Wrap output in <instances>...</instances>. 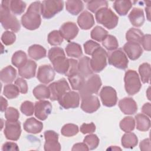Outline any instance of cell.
Here are the masks:
<instances>
[{
  "mask_svg": "<svg viewBox=\"0 0 151 151\" xmlns=\"http://www.w3.org/2000/svg\"><path fill=\"white\" fill-rule=\"evenodd\" d=\"M41 6L40 1H35L30 4L27 12L21 17V24L29 30H35L39 28L41 22Z\"/></svg>",
  "mask_w": 151,
  "mask_h": 151,
  "instance_id": "obj_1",
  "label": "cell"
},
{
  "mask_svg": "<svg viewBox=\"0 0 151 151\" xmlns=\"http://www.w3.org/2000/svg\"><path fill=\"white\" fill-rule=\"evenodd\" d=\"M48 57L55 71L65 74L70 66V60L65 57L64 51L60 47H52L48 51Z\"/></svg>",
  "mask_w": 151,
  "mask_h": 151,
  "instance_id": "obj_2",
  "label": "cell"
},
{
  "mask_svg": "<svg viewBox=\"0 0 151 151\" xmlns=\"http://www.w3.org/2000/svg\"><path fill=\"white\" fill-rule=\"evenodd\" d=\"M9 1H2L1 5L0 20L2 26L5 29H10L14 32L20 30V24L14 15L11 13L9 7Z\"/></svg>",
  "mask_w": 151,
  "mask_h": 151,
  "instance_id": "obj_3",
  "label": "cell"
},
{
  "mask_svg": "<svg viewBox=\"0 0 151 151\" xmlns=\"http://www.w3.org/2000/svg\"><path fill=\"white\" fill-rule=\"evenodd\" d=\"M96 19L99 24L109 29L114 28L119 21L118 17L107 7L101 8L96 13Z\"/></svg>",
  "mask_w": 151,
  "mask_h": 151,
  "instance_id": "obj_4",
  "label": "cell"
},
{
  "mask_svg": "<svg viewBox=\"0 0 151 151\" xmlns=\"http://www.w3.org/2000/svg\"><path fill=\"white\" fill-rule=\"evenodd\" d=\"M101 86V81L97 74H92L85 80L81 88L78 90L81 98L87 96L97 94Z\"/></svg>",
  "mask_w": 151,
  "mask_h": 151,
  "instance_id": "obj_5",
  "label": "cell"
},
{
  "mask_svg": "<svg viewBox=\"0 0 151 151\" xmlns=\"http://www.w3.org/2000/svg\"><path fill=\"white\" fill-rule=\"evenodd\" d=\"M124 88L126 93L132 96L138 93L142 87L141 82L137 73L132 70H129L125 73Z\"/></svg>",
  "mask_w": 151,
  "mask_h": 151,
  "instance_id": "obj_6",
  "label": "cell"
},
{
  "mask_svg": "<svg viewBox=\"0 0 151 151\" xmlns=\"http://www.w3.org/2000/svg\"><path fill=\"white\" fill-rule=\"evenodd\" d=\"M64 6L63 1L47 0L41 3V14L45 19H50L62 11Z\"/></svg>",
  "mask_w": 151,
  "mask_h": 151,
  "instance_id": "obj_7",
  "label": "cell"
},
{
  "mask_svg": "<svg viewBox=\"0 0 151 151\" xmlns=\"http://www.w3.org/2000/svg\"><path fill=\"white\" fill-rule=\"evenodd\" d=\"M90 59V67L93 71L99 73L107 65V53L102 47H100L92 54Z\"/></svg>",
  "mask_w": 151,
  "mask_h": 151,
  "instance_id": "obj_8",
  "label": "cell"
},
{
  "mask_svg": "<svg viewBox=\"0 0 151 151\" xmlns=\"http://www.w3.org/2000/svg\"><path fill=\"white\" fill-rule=\"evenodd\" d=\"M50 91V99L52 101L58 100L65 93L70 91L69 85L65 78H61L48 86Z\"/></svg>",
  "mask_w": 151,
  "mask_h": 151,
  "instance_id": "obj_9",
  "label": "cell"
},
{
  "mask_svg": "<svg viewBox=\"0 0 151 151\" xmlns=\"http://www.w3.org/2000/svg\"><path fill=\"white\" fill-rule=\"evenodd\" d=\"M109 63L119 69L124 70L127 67L129 61L124 51L122 49L114 50L108 55Z\"/></svg>",
  "mask_w": 151,
  "mask_h": 151,
  "instance_id": "obj_10",
  "label": "cell"
},
{
  "mask_svg": "<svg viewBox=\"0 0 151 151\" xmlns=\"http://www.w3.org/2000/svg\"><path fill=\"white\" fill-rule=\"evenodd\" d=\"M58 101L65 109L77 108L80 104V94L77 92L70 90L65 93Z\"/></svg>",
  "mask_w": 151,
  "mask_h": 151,
  "instance_id": "obj_11",
  "label": "cell"
},
{
  "mask_svg": "<svg viewBox=\"0 0 151 151\" xmlns=\"http://www.w3.org/2000/svg\"><path fill=\"white\" fill-rule=\"evenodd\" d=\"M100 97L103 104L106 107L114 106L117 101V93L110 86L103 87L100 92Z\"/></svg>",
  "mask_w": 151,
  "mask_h": 151,
  "instance_id": "obj_12",
  "label": "cell"
},
{
  "mask_svg": "<svg viewBox=\"0 0 151 151\" xmlns=\"http://www.w3.org/2000/svg\"><path fill=\"white\" fill-rule=\"evenodd\" d=\"M5 137L10 140H18L21 133V123L19 121L5 122V127L4 132Z\"/></svg>",
  "mask_w": 151,
  "mask_h": 151,
  "instance_id": "obj_13",
  "label": "cell"
},
{
  "mask_svg": "<svg viewBox=\"0 0 151 151\" xmlns=\"http://www.w3.org/2000/svg\"><path fill=\"white\" fill-rule=\"evenodd\" d=\"M45 142L44 150L45 151H58L61 150L60 144L58 143V134L53 130H47L44 132Z\"/></svg>",
  "mask_w": 151,
  "mask_h": 151,
  "instance_id": "obj_14",
  "label": "cell"
},
{
  "mask_svg": "<svg viewBox=\"0 0 151 151\" xmlns=\"http://www.w3.org/2000/svg\"><path fill=\"white\" fill-rule=\"evenodd\" d=\"M51 110L52 105L48 101L41 100L35 103V116L41 120H45L51 113Z\"/></svg>",
  "mask_w": 151,
  "mask_h": 151,
  "instance_id": "obj_15",
  "label": "cell"
},
{
  "mask_svg": "<svg viewBox=\"0 0 151 151\" xmlns=\"http://www.w3.org/2000/svg\"><path fill=\"white\" fill-rule=\"evenodd\" d=\"M100 106V101L96 96L89 95L81 98V109L86 113H92L97 111Z\"/></svg>",
  "mask_w": 151,
  "mask_h": 151,
  "instance_id": "obj_16",
  "label": "cell"
},
{
  "mask_svg": "<svg viewBox=\"0 0 151 151\" xmlns=\"http://www.w3.org/2000/svg\"><path fill=\"white\" fill-rule=\"evenodd\" d=\"M55 74V70L50 65H42L38 69L37 77L41 83L48 84L54 80Z\"/></svg>",
  "mask_w": 151,
  "mask_h": 151,
  "instance_id": "obj_17",
  "label": "cell"
},
{
  "mask_svg": "<svg viewBox=\"0 0 151 151\" xmlns=\"http://www.w3.org/2000/svg\"><path fill=\"white\" fill-rule=\"evenodd\" d=\"M78 28L73 22H67L64 23L60 28L61 36L65 40L70 41L73 40L78 33Z\"/></svg>",
  "mask_w": 151,
  "mask_h": 151,
  "instance_id": "obj_18",
  "label": "cell"
},
{
  "mask_svg": "<svg viewBox=\"0 0 151 151\" xmlns=\"http://www.w3.org/2000/svg\"><path fill=\"white\" fill-rule=\"evenodd\" d=\"M123 50L132 60H137L143 53V50L140 44L133 42H126L123 46Z\"/></svg>",
  "mask_w": 151,
  "mask_h": 151,
  "instance_id": "obj_19",
  "label": "cell"
},
{
  "mask_svg": "<svg viewBox=\"0 0 151 151\" xmlns=\"http://www.w3.org/2000/svg\"><path fill=\"white\" fill-rule=\"evenodd\" d=\"M119 107L124 114H133L137 111L136 101L130 97H125L119 101Z\"/></svg>",
  "mask_w": 151,
  "mask_h": 151,
  "instance_id": "obj_20",
  "label": "cell"
},
{
  "mask_svg": "<svg viewBox=\"0 0 151 151\" xmlns=\"http://www.w3.org/2000/svg\"><path fill=\"white\" fill-rule=\"evenodd\" d=\"M37 64L31 60H28L27 63L21 67L18 68L19 75L27 79L34 77L35 75Z\"/></svg>",
  "mask_w": 151,
  "mask_h": 151,
  "instance_id": "obj_21",
  "label": "cell"
},
{
  "mask_svg": "<svg viewBox=\"0 0 151 151\" xmlns=\"http://www.w3.org/2000/svg\"><path fill=\"white\" fill-rule=\"evenodd\" d=\"M77 23L81 29L85 30L89 29L94 25L93 15L90 12L84 11L78 16Z\"/></svg>",
  "mask_w": 151,
  "mask_h": 151,
  "instance_id": "obj_22",
  "label": "cell"
},
{
  "mask_svg": "<svg viewBox=\"0 0 151 151\" xmlns=\"http://www.w3.org/2000/svg\"><path fill=\"white\" fill-rule=\"evenodd\" d=\"M24 129L29 133L37 134L43 129V124L34 117L27 119L23 124Z\"/></svg>",
  "mask_w": 151,
  "mask_h": 151,
  "instance_id": "obj_23",
  "label": "cell"
},
{
  "mask_svg": "<svg viewBox=\"0 0 151 151\" xmlns=\"http://www.w3.org/2000/svg\"><path fill=\"white\" fill-rule=\"evenodd\" d=\"M128 17L131 24L136 27H141L145 22L143 11L139 8H133Z\"/></svg>",
  "mask_w": 151,
  "mask_h": 151,
  "instance_id": "obj_24",
  "label": "cell"
},
{
  "mask_svg": "<svg viewBox=\"0 0 151 151\" xmlns=\"http://www.w3.org/2000/svg\"><path fill=\"white\" fill-rule=\"evenodd\" d=\"M78 72L86 78L92 75L93 71L90 67V58L88 57H83L78 61Z\"/></svg>",
  "mask_w": 151,
  "mask_h": 151,
  "instance_id": "obj_25",
  "label": "cell"
},
{
  "mask_svg": "<svg viewBox=\"0 0 151 151\" xmlns=\"http://www.w3.org/2000/svg\"><path fill=\"white\" fill-rule=\"evenodd\" d=\"M28 52L29 57L35 60L44 58L47 55L46 50L42 46L38 44L31 45L28 50Z\"/></svg>",
  "mask_w": 151,
  "mask_h": 151,
  "instance_id": "obj_26",
  "label": "cell"
},
{
  "mask_svg": "<svg viewBox=\"0 0 151 151\" xmlns=\"http://www.w3.org/2000/svg\"><path fill=\"white\" fill-rule=\"evenodd\" d=\"M16 75V70L13 67L8 65L1 71V80L4 83L10 84L15 80Z\"/></svg>",
  "mask_w": 151,
  "mask_h": 151,
  "instance_id": "obj_27",
  "label": "cell"
},
{
  "mask_svg": "<svg viewBox=\"0 0 151 151\" xmlns=\"http://www.w3.org/2000/svg\"><path fill=\"white\" fill-rule=\"evenodd\" d=\"M132 6V2L129 0L115 1L113 8L118 14L121 16L126 15Z\"/></svg>",
  "mask_w": 151,
  "mask_h": 151,
  "instance_id": "obj_28",
  "label": "cell"
},
{
  "mask_svg": "<svg viewBox=\"0 0 151 151\" xmlns=\"http://www.w3.org/2000/svg\"><path fill=\"white\" fill-rule=\"evenodd\" d=\"M122 145L127 149H132L138 143V139L136 135L132 132L124 133L121 139Z\"/></svg>",
  "mask_w": 151,
  "mask_h": 151,
  "instance_id": "obj_29",
  "label": "cell"
},
{
  "mask_svg": "<svg viewBox=\"0 0 151 151\" xmlns=\"http://www.w3.org/2000/svg\"><path fill=\"white\" fill-rule=\"evenodd\" d=\"M136 129L141 132L147 131L150 127V120L149 117L144 114H137L135 116Z\"/></svg>",
  "mask_w": 151,
  "mask_h": 151,
  "instance_id": "obj_30",
  "label": "cell"
},
{
  "mask_svg": "<svg viewBox=\"0 0 151 151\" xmlns=\"http://www.w3.org/2000/svg\"><path fill=\"white\" fill-rule=\"evenodd\" d=\"M65 8L69 13L77 15L83 9L84 5L80 0H68L65 2Z\"/></svg>",
  "mask_w": 151,
  "mask_h": 151,
  "instance_id": "obj_31",
  "label": "cell"
},
{
  "mask_svg": "<svg viewBox=\"0 0 151 151\" xmlns=\"http://www.w3.org/2000/svg\"><path fill=\"white\" fill-rule=\"evenodd\" d=\"M65 52L68 57L79 58L83 55V51L80 44L71 42L65 47Z\"/></svg>",
  "mask_w": 151,
  "mask_h": 151,
  "instance_id": "obj_32",
  "label": "cell"
},
{
  "mask_svg": "<svg viewBox=\"0 0 151 151\" xmlns=\"http://www.w3.org/2000/svg\"><path fill=\"white\" fill-rule=\"evenodd\" d=\"M143 32L137 28H132L126 34V38L128 42H133L140 44L143 38Z\"/></svg>",
  "mask_w": 151,
  "mask_h": 151,
  "instance_id": "obj_33",
  "label": "cell"
},
{
  "mask_svg": "<svg viewBox=\"0 0 151 151\" xmlns=\"http://www.w3.org/2000/svg\"><path fill=\"white\" fill-rule=\"evenodd\" d=\"M28 61L27 54L25 52L21 50L17 51L14 52L12 57V64L17 68H20L23 66Z\"/></svg>",
  "mask_w": 151,
  "mask_h": 151,
  "instance_id": "obj_34",
  "label": "cell"
},
{
  "mask_svg": "<svg viewBox=\"0 0 151 151\" xmlns=\"http://www.w3.org/2000/svg\"><path fill=\"white\" fill-rule=\"evenodd\" d=\"M68 78L72 88L75 90H79L85 81V78L79 72L68 77Z\"/></svg>",
  "mask_w": 151,
  "mask_h": 151,
  "instance_id": "obj_35",
  "label": "cell"
},
{
  "mask_svg": "<svg viewBox=\"0 0 151 151\" xmlns=\"http://www.w3.org/2000/svg\"><path fill=\"white\" fill-rule=\"evenodd\" d=\"M33 94L34 97L38 100H43L48 99L50 97V91L48 87L45 85L40 84L36 86L33 90Z\"/></svg>",
  "mask_w": 151,
  "mask_h": 151,
  "instance_id": "obj_36",
  "label": "cell"
},
{
  "mask_svg": "<svg viewBox=\"0 0 151 151\" xmlns=\"http://www.w3.org/2000/svg\"><path fill=\"white\" fill-rule=\"evenodd\" d=\"M26 5V3L21 0H11L9 2V9L15 15H21L23 13Z\"/></svg>",
  "mask_w": 151,
  "mask_h": 151,
  "instance_id": "obj_37",
  "label": "cell"
},
{
  "mask_svg": "<svg viewBox=\"0 0 151 151\" xmlns=\"http://www.w3.org/2000/svg\"><path fill=\"white\" fill-rule=\"evenodd\" d=\"M108 35V32L100 26H96L91 31V38L98 42H102Z\"/></svg>",
  "mask_w": 151,
  "mask_h": 151,
  "instance_id": "obj_38",
  "label": "cell"
},
{
  "mask_svg": "<svg viewBox=\"0 0 151 151\" xmlns=\"http://www.w3.org/2000/svg\"><path fill=\"white\" fill-rule=\"evenodd\" d=\"M139 73L143 83H148L150 80V65L149 63H144L140 65Z\"/></svg>",
  "mask_w": 151,
  "mask_h": 151,
  "instance_id": "obj_39",
  "label": "cell"
},
{
  "mask_svg": "<svg viewBox=\"0 0 151 151\" xmlns=\"http://www.w3.org/2000/svg\"><path fill=\"white\" fill-rule=\"evenodd\" d=\"M120 129L125 132L133 131L135 127L134 119L130 116L125 117L120 122Z\"/></svg>",
  "mask_w": 151,
  "mask_h": 151,
  "instance_id": "obj_40",
  "label": "cell"
},
{
  "mask_svg": "<svg viewBox=\"0 0 151 151\" xmlns=\"http://www.w3.org/2000/svg\"><path fill=\"white\" fill-rule=\"evenodd\" d=\"M19 90L15 84H8L5 86L4 88L3 94L9 99H12L17 97L19 96Z\"/></svg>",
  "mask_w": 151,
  "mask_h": 151,
  "instance_id": "obj_41",
  "label": "cell"
},
{
  "mask_svg": "<svg viewBox=\"0 0 151 151\" xmlns=\"http://www.w3.org/2000/svg\"><path fill=\"white\" fill-rule=\"evenodd\" d=\"M102 45L109 51H114L119 47L117 38L111 35H108L102 41Z\"/></svg>",
  "mask_w": 151,
  "mask_h": 151,
  "instance_id": "obj_42",
  "label": "cell"
},
{
  "mask_svg": "<svg viewBox=\"0 0 151 151\" xmlns=\"http://www.w3.org/2000/svg\"><path fill=\"white\" fill-rule=\"evenodd\" d=\"M108 6V3L106 1L97 0V1H90L87 2V7L88 10L93 13H96L99 9L103 8H107Z\"/></svg>",
  "mask_w": 151,
  "mask_h": 151,
  "instance_id": "obj_43",
  "label": "cell"
},
{
  "mask_svg": "<svg viewBox=\"0 0 151 151\" xmlns=\"http://www.w3.org/2000/svg\"><path fill=\"white\" fill-rule=\"evenodd\" d=\"M48 42L51 45H60L63 42V37L59 31L54 30L48 35Z\"/></svg>",
  "mask_w": 151,
  "mask_h": 151,
  "instance_id": "obj_44",
  "label": "cell"
},
{
  "mask_svg": "<svg viewBox=\"0 0 151 151\" xmlns=\"http://www.w3.org/2000/svg\"><path fill=\"white\" fill-rule=\"evenodd\" d=\"M78 126L72 123H68L64 125L61 130V134L66 137H71L75 136L78 133Z\"/></svg>",
  "mask_w": 151,
  "mask_h": 151,
  "instance_id": "obj_45",
  "label": "cell"
},
{
  "mask_svg": "<svg viewBox=\"0 0 151 151\" xmlns=\"http://www.w3.org/2000/svg\"><path fill=\"white\" fill-rule=\"evenodd\" d=\"M83 142L86 144L89 150H94L97 147L99 144V139L97 135L91 134L86 136Z\"/></svg>",
  "mask_w": 151,
  "mask_h": 151,
  "instance_id": "obj_46",
  "label": "cell"
},
{
  "mask_svg": "<svg viewBox=\"0 0 151 151\" xmlns=\"http://www.w3.org/2000/svg\"><path fill=\"white\" fill-rule=\"evenodd\" d=\"M35 106L33 103L30 101H24L20 107V110L21 112L27 116H32L34 112Z\"/></svg>",
  "mask_w": 151,
  "mask_h": 151,
  "instance_id": "obj_47",
  "label": "cell"
},
{
  "mask_svg": "<svg viewBox=\"0 0 151 151\" xmlns=\"http://www.w3.org/2000/svg\"><path fill=\"white\" fill-rule=\"evenodd\" d=\"M5 117L6 120L8 121H18L19 117V113L17 109L12 107H9L5 110Z\"/></svg>",
  "mask_w": 151,
  "mask_h": 151,
  "instance_id": "obj_48",
  "label": "cell"
},
{
  "mask_svg": "<svg viewBox=\"0 0 151 151\" xmlns=\"http://www.w3.org/2000/svg\"><path fill=\"white\" fill-rule=\"evenodd\" d=\"M16 40V35L14 32L6 31H5L1 36V41L5 45L12 44Z\"/></svg>",
  "mask_w": 151,
  "mask_h": 151,
  "instance_id": "obj_49",
  "label": "cell"
},
{
  "mask_svg": "<svg viewBox=\"0 0 151 151\" xmlns=\"http://www.w3.org/2000/svg\"><path fill=\"white\" fill-rule=\"evenodd\" d=\"M100 47V45L99 43L93 40H88L84 44V49L85 53L88 55H92L95 50Z\"/></svg>",
  "mask_w": 151,
  "mask_h": 151,
  "instance_id": "obj_50",
  "label": "cell"
},
{
  "mask_svg": "<svg viewBox=\"0 0 151 151\" xmlns=\"http://www.w3.org/2000/svg\"><path fill=\"white\" fill-rule=\"evenodd\" d=\"M15 84L18 88L19 92L22 94H26L28 91V85L27 81L22 78H18L15 81Z\"/></svg>",
  "mask_w": 151,
  "mask_h": 151,
  "instance_id": "obj_51",
  "label": "cell"
},
{
  "mask_svg": "<svg viewBox=\"0 0 151 151\" xmlns=\"http://www.w3.org/2000/svg\"><path fill=\"white\" fill-rule=\"evenodd\" d=\"M70 60V66L69 68L65 74L67 77H69L77 72H78V61L72 59V58H69Z\"/></svg>",
  "mask_w": 151,
  "mask_h": 151,
  "instance_id": "obj_52",
  "label": "cell"
},
{
  "mask_svg": "<svg viewBox=\"0 0 151 151\" xmlns=\"http://www.w3.org/2000/svg\"><path fill=\"white\" fill-rule=\"evenodd\" d=\"M96 130L95 124L91 122L90 123H83L80 126V132L83 134L92 133Z\"/></svg>",
  "mask_w": 151,
  "mask_h": 151,
  "instance_id": "obj_53",
  "label": "cell"
},
{
  "mask_svg": "<svg viewBox=\"0 0 151 151\" xmlns=\"http://www.w3.org/2000/svg\"><path fill=\"white\" fill-rule=\"evenodd\" d=\"M150 39L151 35L150 34H146L143 36L140 44L142 45L143 48L146 51H150L151 45H150Z\"/></svg>",
  "mask_w": 151,
  "mask_h": 151,
  "instance_id": "obj_54",
  "label": "cell"
},
{
  "mask_svg": "<svg viewBox=\"0 0 151 151\" xmlns=\"http://www.w3.org/2000/svg\"><path fill=\"white\" fill-rule=\"evenodd\" d=\"M2 150L3 151L5 150H19V147L18 145L14 142H7L3 144L2 146Z\"/></svg>",
  "mask_w": 151,
  "mask_h": 151,
  "instance_id": "obj_55",
  "label": "cell"
},
{
  "mask_svg": "<svg viewBox=\"0 0 151 151\" xmlns=\"http://www.w3.org/2000/svg\"><path fill=\"white\" fill-rule=\"evenodd\" d=\"M140 149L142 151H150V141L149 138L145 139L142 140L139 144Z\"/></svg>",
  "mask_w": 151,
  "mask_h": 151,
  "instance_id": "obj_56",
  "label": "cell"
},
{
  "mask_svg": "<svg viewBox=\"0 0 151 151\" xmlns=\"http://www.w3.org/2000/svg\"><path fill=\"white\" fill-rule=\"evenodd\" d=\"M71 150L73 151H76V150H86V151H87V150H88L89 149L87 147V146L86 145V144L83 142V143H78L74 145Z\"/></svg>",
  "mask_w": 151,
  "mask_h": 151,
  "instance_id": "obj_57",
  "label": "cell"
},
{
  "mask_svg": "<svg viewBox=\"0 0 151 151\" xmlns=\"http://www.w3.org/2000/svg\"><path fill=\"white\" fill-rule=\"evenodd\" d=\"M150 108H151V105L150 103H146L144 104V105L142 107V112L147 116L149 117H150Z\"/></svg>",
  "mask_w": 151,
  "mask_h": 151,
  "instance_id": "obj_58",
  "label": "cell"
},
{
  "mask_svg": "<svg viewBox=\"0 0 151 151\" xmlns=\"http://www.w3.org/2000/svg\"><path fill=\"white\" fill-rule=\"evenodd\" d=\"M1 111H5L6 110V107L8 106V102L2 96L1 97Z\"/></svg>",
  "mask_w": 151,
  "mask_h": 151,
  "instance_id": "obj_59",
  "label": "cell"
},
{
  "mask_svg": "<svg viewBox=\"0 0 151 151\" xmlns=\"http://www.w3.org/2000/svg\"><path fill=\"white\" fill-rule=\"evenodd\" d=\"M145 11L146 13V17L148 21H150V4L147 5L145 8Z\"/></svg>",
  "mask_w": 151,
  "mask_h": 151,
  "instance_id": "obj_60",
  "label": "cell"
},
{
  "mask_svg": "<svg viewBox=\"0 0 151 151\" xmlns=\"http://www.w3.org/2000/svg\"><path fill=\"white\" fill-rule=\"evenodd\" d=\"M107 150H121L122 149L120 148V147H117L116 146H110L109 148H108Z\"/></svg>",
  "mask_w": 151,
  "mask_h": 151,
  "instance_id": "obj_61",
  "label": "cell"
},
{
  "mask_svg": "<svg viewBox=\"0 0 151 151\" xmlns=\"http://www.w3.org/2000/svg\"><path fill=\"white\" fill-rule=\"evenodd\" d=\"M147 91H148V94H147V97H148V99H149V100H150V97H149V95H150V87H149V88L147 89Z\"/></svg>",
  "mask_w": 151,
  "mask_h": 151,
  "instance_id": "obj_62",
  "label": "cell"
}]
</instances>
